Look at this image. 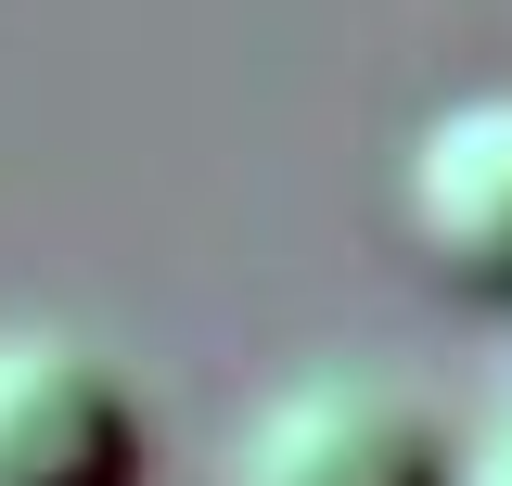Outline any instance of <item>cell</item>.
I'll use <instances>...</instances> for the list:
<instances>
[{
	"label": "cell",
	"instance_id": "cell-1",
	"mask_svg": "<svg viewBox=\"0 0 512 486\" xmlns=\"http://www.w3.org/2000/svg\"><path fill=\"white\" fill-rule=\"evenodd\" d=\"M0 486H141V397L77 320H0Z\"/></svg>",
	"mask_w": 512,
	"mask_h": 486
},
{
	"label": "cell",
	"instance_id": "cell-2",
	"mask_svg": "<svg viewBox=\"0 0 512 486\" xmlns=\"http://www.w3.org/2000/svg\"><path fill=\"white\" fill-rule=\"evenodd\" d=\"M448 474H461V448L384 371H295L231 461V486H448Z\"/></svg>",
	"mask_w": 512,
	"mask_h": 486
},
{
	"label": "cell",
	"instance_id": "cell-3",
	"mask_svg": "<svg viewBox=\"0 0 512 486\" xmlns=\"http://www.w3.org/2000/svg\"><path fill=\"white\" fill-rule=\"evenodd\" d=\"M397 231L448 295L512 307V90H461L397 154Z\"/></svg>",
	"mask_w": 512,
	"mask_h": 486
},
{
	"label": "cell",
	"instance_id": "cell-4",
	"mask_svg": "<svg viewBox=\"0 0 512 486\" xmlns=\"http://www.w3.org/2000/svg\"><path fill=\"white\" fill-rule=\"evenodd\" d=\"M448 486H512V397L474 423V448H461V474H448Z\"/></svg>",
	"mask_w": 512,
	"mask_h": 486
}]
</instances>
